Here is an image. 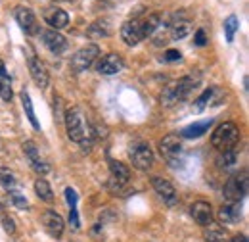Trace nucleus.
I'll return each mask as SVG.
<instances>
[{
	"label": "nucleus",
	"mask_w": 249,
	"mask_h": 242,
	"mask_svg": "<svg viewBox=\"0 0 249 242\" xmlns=\"http://www.w3.org/2000/svg\"><path fill=\"white\" fill-rule=\"evenodd\" d=\"M190 215H192L194 221H196L197 225H201V227H209V225L213 223V217H215L211 204H209V202H203V200H197V202L192 204Z\"/></svg>",
	"instance_id": "4468645a"
},
{
	"label": "nucleus",
	"mask_w": 249,
	"mask_h": 242,
	"mask_svg": "<svg viewBox=\"0 0 249 242\" xmlns=\"http://www.w3.org/2000/svg\"><path fill=\"white\" fill-rule=\"evenodd\" d=\"M63 194H65V202H67L69 210H71V208H77V202H79V196H77V192H75L71 186H67V188L63 190Z\"/></svg>",
	"instance_id": "473e14b6"
},
{
	"label": "nucleus",
	"mask_w": 249,
	"mask_h": 242,
	"mask_svg": "<svg viewBox=\"0 0 249 242\" xmlns=\"http://www.w3.org/2000/svg\"><path fill=\"white\" fill-rule=\"evenodd\" d=\"M98 56H100L98 44H87L85 48H81V50H77L73 54V58H71V69L75 73H81V71L89 69L94 63V60H98Z\"/></svg>",
	"instance_id": "423d86ee"
},
{
	"label": "nucleus",
	"mask_w": 249,
	"mask_h": 242,
	"mask_svg": "<svg viewBox=\"0 0 249 242\" xmlns=\"http://www.w3.org/2000/svg\"><path fill=\"white\" fill-rule=\"evenodd\" d=\"M44 21L52 27V29H63V27H67V23H69V14L62 10V8H48L46 12H44Z\"/></svg>",
	"instance_id": "f3484780"
},
{
	"label": "nucleus",
	"mask_w": 249,
	"mask_h": 242,
	"mask_svg": "<svg viewBox=\"0 0 249 242\" xmlns=\"http://www.w3.org/2000/svg\"><path fill=\"white\" fill-rule=\"evenodd\" d=\"M21 104H23V110H25V114H27V118L31 121L33 129L35 131H40V123L36 120V116H35V108H33V102H31V96H29V92L21 91Z\"/></svg>",
	"instance_id": "bb28decb"
},
{
	"label": "nucleus",
	"mask_w": 249,
	"mask_h": 242,
	"mask_svg": "<svg viewBox=\"0 0 249 242\" xmlns=\"http://www.w3.org/2000/svg\"><path fill=\"white\" fill-rule=\"evenodd\" d=\"M123 67H124L123 58H121L119 54H115V52H109V54L102 56V58L98 60V65H96L98 73H102V75H115V73H119Z\"/></svg>",
	"instance_id": "2eb2a0df"
},
{
	"label": "nucleus",
	"mask_w": 249,
	"mask_h": 242,
	"mask_svg": "<svg viewBox=\"0 0 249 242\" xmlns=\"http://www.w3.org/2000/svg\"><path fill=\"white\" fill-rule=\"evenodd\" d=\"M128 156H130V161L136 169L140 171H148L152 165H154V152L152 146L144 141H134L128 148Z\"/></svg>",
	"instance_id": "39448f33"
},
{
	"label": "nucleus",
	"mask_w": 249,
	"mask_h": 242,
	"mask_svg": "<svg viewBox=\"0 0 249 242\" xmlns=\"http://www.w3.org/2000/svg\"><path fill=\"white\" fill-rule=\"evenodd\" d=\"M40 39H42L44 46H46L52 54H63V52L67 50V46H69L67 39L63 37L60 31H56V29L42 31V33H40Z\"/></svg>",
	"instance_id": "9b49d317"
},
{
	"label": "nucleus",
	"mask_w": 249,
	"mask_h": 242,
	"mask_svg": "<svg viewBox=\"0 0 249 242\" xmlns=\"http://www.w3.org/2000/svg\"><path fill=\"white\" fill-rule=\"evenodd\" d=\"M111 21L109 20H106V18H102V20H96L94 23L89 25V29H87V35L90 37V39H107L109 35H111Z\"/></svg>",
	"instance_id": "412c9836"
},
{
	"label": "nucleus",
	"mask_w": 249,
	"mask_h": 242,
	"mask_svg": "<svg viewBox=\"0 0 249 242\" xmlns=\"http://www.w3.org/2000/svg\"><path fill=\"white\" fill-rule=\"evenodd\" d=\"M2 227H4V231L8 233V235H14L16 233V221L10 217V215H2Z\"/></svg>",
	"instance_id": "72a5a7b5"
},
{
	"label": "nucleus",
	"mask_w": 249,
	"mask_h": 242,
	"mask_svg": "<svg viewBox=\"0 0 249 242\" xmlns=\"http://www.w3.org/2000/svg\"><path fill=\"white\" fill-rule=\"evenodd\" d=\"M199 81H201L199 75L190 73V75H186V77H182V79L171 83V85L163 91V94H161V104L167 106V108H173L175 104L184 102L188 96L194 92V89L199 85Z\"/></svg>",
	"instance_id": "f257e3e1"
},
{
	"label": "nucleus",
	"mask_w": 249,
	"mask_h": 242,
	"mask_svg": "<svg viewBox=\"0 0 249 242\" xmlns=\"http://www.w3.org/2000/svg\"><path fill=\"white\" fill-rule=\"evenodd\" d=\"M152 186L157 192V196L167 204V206H175L178 202V194L173 186V182H169L163 177H152Z\"/></svg>",
	"instance_id": "f8f14e48"
},
{
	"label": "nucleus",
	"mask_w": 249,
	"mask_h": 242,
	"mask_svg": "<svg viewBox=\"0 0 249 242\" xmlns=\"http://www.w3.org/2000/svg\"><path fill=\"white\" fill-rule=\"evenodd\" d=\"M180 58H182V54H180L178 50L171 48V50H167V52H165V58H163V60L165 61H180Z\"/></svg>",
	"instance_id": "e433bc0d"
},
{
	"label": "nucleus",
	"mask_w": 249,
	"mask_h": 242,
	"mask_svg": "<svg viewBox=\"0 0 249 242\" xmlns=\"http://www.w3.org/2000/svg\"><path fill=\"white\" fill-rule=\"evenodd\" d=\"M205 239H207V242H228L226 233L222 229H209L205 233Z\"/></svg>",
	"instance_id": "2f4dec72"
},
{
	"label": "nucleus",
	"mask_w": 249,
	"mask_h": 242,
	"mask_svg": "<svg viewBox=\"0 0 249 242\" xmlns=\"http://www.w3.org/2000/svg\"><path fill=\"white\" fill-rule=\"evenodd\" d=\"M42 225L48 231V235L54 237V239H60L63 235L65 223H63L62 215L58 212H54V210H46V212L42 213Z\"/></svg>",
	"instance_id": "dca6fc26"
},
{
	"label": "nucleus",
	"mask_w": 249,
	"mask_h": 242,
	"mask_svg": "<svg viewBox=\"0 0 249 242\" xmlns=\"http://www.w3.org/2000/svg\"><path fill=\"white\" fill-rule=\"evenodd\" d=\"M236 163H238V152H236V148H230V150H224L218 154L217 167H220V169H232V167H236Z\"/></svg>",
	"instance_id": "393cba45"
},
{
	"label": "nucleus",
	"mask_w": 249,
	"mask_h": 242,
	"mask_svg": "<svg viewBox=\"0 0 249 242\" xmlns=\"http://www.w3.org/2000/svg\"><path fill=\"white\" fill-rule=\"evenodd\" d=\"M240 129L236 123L232 121H224L220 123L217 129L213 131L211 135V144L213 148H217L218 152L230 150V148H236V144L240 142Z\"/></svg>",
	"instance_id": "7ed1b4c3"
},
{
	"label": "nucleus",
	"mask_w": 249,
	"mask_h": 242,
	"mask_svg": "<svg viewBox=\"0 0 249 242\" xmlns=\"http://www.w3.org/2000/svg\"><path fill=\"white\" fill-rule=\"evenodd\" d=\"M161 21H163V16H161V14H150V16L142 21L144 37H152V35L161 27Z\"/></svg>",
	"instance_id": "cd10ccee"
},
{
	"label": "nucleus",
	"mask_w": 249,
	"mask_h": 242,
	"mask_svg": "<svg viewBox=\"0 0 249 242\" xmlns=\"http://www.w3.org/2000/svg\"><path fill=\"white\" fill-rule=\"evenodd\" d=\"M194 44H196V46H205V44H207V35H205V29L196 31V35H194Z\"/></svg>",
	"instance_id": "f704fd0d"
},
{
	"label": "nucleus",
	"mask_w": 249,
	"mask_h": 242,
	"mask_svg": "<svg viewBox=\"0 0 249 242\" xmlns=\"http://www.w3.org/2000/svg\"><path fill=\"white\" fill-rule=\"evenodd\" d=\"M109 171H111V182H115L117 186H123L130 179V169L115 160H109Z\"/></svg>",
	"instance_id": "aec40b11"
},
{
	"label": "nucleus",
	"mask_w": 249,
	"mask_h": 242,
	"mask_svg": "<svg viewBox=\"0 0 249 242\" xmlns=\"http://www.w3.org/2000/svg\"><path fill=\"white\" fill-rule=\"evenodd\" d=\"M224 198H226V204H236V202H242L248 194V171L244 169L242 173H236L232 175L226 184H224Z\"/></svg>",
	"instance_id": "20e7f679"
},
{
	"label": "nucleus",
	"mask_w": 249,
	"mask_h": 242,
	"mask_svg": "<svg viewBox=\"0 0 249 242\" xmlns=\"http://www.w3.org/2000/svg\"><path fill=\"white\" fill-rule=\"evenodd\" d=\"M0 98L4 102H12L14 98V89H12V77L6 71L4 61L0 60Z\"/></svg>",
	"instance_id": "4be33fe9"
},
{
	"label": "nucleus",
	"mask_w": 249,
	"mask_h": 242,
	"mask_svg": "<svg viewBox=\"0 0 249 242\" xmlns=\"http://www.w3.org/2000/svg\"><path fill=\"white\" fill-rule=\"evenodd\" d=\"M65 131H67L69 141H73L77 144H85L87 141L92 139L90 127H89L87 118H85V114H83V110L79 106H73L71 110H67V114H65Z\"/></svg>",
	"instance_id": "f03ea898"
},
{
	"label": "nucleus",
	"mask_w": 249,
	"mask_h": 242,
	"mask_svg": "<svg viewBox=\"0 0 249 242\" xmlns=\"http://www.w3.org/2000/svg\"><path fill=\"white\" fill-rule=\"evenodd\" d=\"M211 125H213V120L196 121V123L188 125V127H184V129L180 131V137H182V139H190V141H194V139H201V137L211 129Z\"/></svg>",
	"instance_id": "6ab92c4d"
},
{
	"label": "nucleus",
	"mask_w": 249,
	"mask_h": 242,
	"mask_svg": "<svg viewBox=\"0 0 249 242\" xmlns=\"http://www.w3.org/2000/svg\"><path fill=\"white\" fill-rule=\"evenodd\" d=\"M218 219L220 223L224 225H234L242 219V202H236V204H224L220 210H218Z\"/></svg>",
	"instance_id": "a211bd4d"
},
{
	"label": "nucleus",
	"mask_w": 249,
	"mask_h": 242,
	"mask_svg": "<svg viewBox=\"0 0 249 242\" xmlns=\"http://www.w3.org/2000/svg\"><path fill=\"white\" fill-rule=\"evenodd\" d=\"M14 16H16L18 25L23 29L25 35L35 37V35H38V33H40L38 20H36V16H35V12H33L31 8H27V6H18V8L14 10Z\"/></svg>",
	"instance_id": "0eeeda50"
},
{
	"label": "nucleus",
	"mask_w": 249,
	"mask_h": 242,
	"mask_svg": "<svg viewBox=\"0 0 249 242\" xmlns=\"http://www.w3.org/2000/svg\"><path fill=\"white\" fill-rule=\"evenodd\" d=\"M35 192H36V196H38L42 202H54V192H52L50 182L46 181V179L38 177V179L35 181Z\"/></svg>",
	"instance_id": "a878e982"
},
{
	"label": "nucleus",
	"mask_w": 249,
	"mask_h": 242,
	"mask_svg": "<svg viewBox=\"0 0 249 242\" xmlns=\"http://www.w3.org/2000/svg\"><path fill=\"white\" fill-rule=\"evenodd\" d=\"M240 29V20L236 16H228L224 20V35H226V40L228 42H234V35Z\"/></svg>",
	"instance_id": "c756f323"
},
{
	"label": "nucleus",
	"mask_w": 249,
	"mask_h": 242,
	"mask_svg": "<svg viewBox=\"0 0 249 242\" xmlns=\"http://www.w3.org/2000/svg\"><path fill=\"white\" fill-rule=\"evenodd\" d=\"M69 223H71V227L77 231V229H81V221H79V212H77V208H71L69 210Z\"/></svg>",
	"instance_id": "c9c22d12"
},
{
	"label": "nucleus",
	"mask_w": 249,
	"mask_h": 242,
	"mask_svg": "<svg viewBox=\"0 0 249 242\" xmlns=\"http://www.w3.org/2000/svg\"><path fill=\"white\" fill-rule=\"evenodd\" d=\"M159 152H161L169 161L178 160L180 154H182L180 137H178V135H167V137H163V141L159 142Z\"/></svg>",
	"instance_id": "ddd939ff"
},
{
	"label": "nucleus",
	"mask_w": 249,
	"mask_h": 242,
	"mask_svg": "<svg viewBox=\"0 0 249 242\" xmlns=\"http://www.w3.org/2000/svg\"><path fill=\"white\" fill-rule=\"evenodd\" d=\"M0 210H2V204H0Z\"/></svg>",
	"instance_id": "58836bf2"
},
{
	"label": "nucleus",
	"mask_w": 249,
	"mask_h": 242,
	"mask_svg": "<svg viewBox=\"0 0 249 242\" xmlns=\"http://www.w3.org/2000/svg\"><path fill=\"white\" fill-rule=\"evenodd\" d=\"M228 242H248V237H246V235H236L232 241H228Z\"/></svg>",
	"instance_id": "4c0bfd02"
},
{
	"label": "nucleus",
	"mask_w": 249,
	"mask_h": 242,
	"mask_svg": "<svg viewBox=\"0 0 249 242\" xmlns=\"http://www.w3.org/2000/svg\"><path fill=\"white\" fill-rule=\"evenodd\" d=\"M121 39L124 40V44L128 46H136L138 42H142L146 37H144V31H142V20H128L121 25Z\"/></svg>",
	"instance_id": "1a4fd4ad"
},
{
	"label": "nucleus",
	"mask_w": 249,
	"mask_h": 242,
	"mask_svg": "<svg viewBox=\"0 0 249 242\" xmlns=\"http://www.w3.org/2000/svg\"><path fill=\"white\" fill-rule=\"evenodd\" d=\"M190 31H192V23L188 20H180V18L173 20V23H171V37L175 40H180V39L188 37Z\"/></svg>",
	"instance_id": "5701e85b"
},
{
	"label": "nucleus",
	"mask_w": 249,
	"mask_h": 242,
	"mask_svg": "<svg viewBox=\"0 0 249 242\" xmlns=\"http://www.w3.org/2000/svg\"><path fill=\"white\" fill-rule=\"evenodd\" d=\"M10 202L16 206V208H19V210H25V208H29V202H27V198L19 192V190H10Z\"/></svg>",
	"instance_id": "7c9ffc66"
},
{
	"label": "nucleus",
	"mask_w": 249,
	"mask_h": 242,
	"mask_svg": "<svg viewBox=\"0 0 249 242\" xmlns=\"http://www.w3.org/2000/svg\"><path fill=\"white\" fill-rule=\"evenodd\" d=\"M27 65H29V73H31L35 85L38 89H46L48 83H50V75H48L46 65L38 60V56L33 54V52H29V56H27Z\"/></svg>",
	"instance_id": "6e6552de"
},
{
	"label": "nucleus",
	"mask_w": 249,
	"mask_h": 242,
	"mask_svg": "<svg viewBox=\"0 0 249 242\" xmlns=\"http://www.w3.org/2000/svg\"><path fill=\"white\" fill-rule=\"evenodd\" d=\"M215 94H217V89L215 87H209V89H205V91L201 92L196 100H194V112L196 114H199V112H203L211 102H213V98H215Z\"/></svg>",
	"instance_id": "b1692460"
},
{
	"label": "nucleus",
	"mask_w": 249,
	"mask_h": 242,
	"mask_svg": "<svg viewBox=\"0 0 249 242\" xmlns=\"http://www.w3.org/2000/svg\"><path fill=\"white\" fill-rule=\"evenodd\" d=\"M23 152H25V156H27L31 167L38 175H48V173H50V163L40 156V150H38V146H36L35 142L27 141V142L23 144Z\"/></svg>",
	"instance_id": "9d476101"
},
{
	"label": "nucleus",
	"mask_w": 249,
	"mask_h": 242,
	"mask_svg": "<svg viewBox=\"0 0 249 242\" xmlns=\"http://www.w3.org/2000/svg\"><path fill=\"white\" fill-rule=\"evenodd\" d=\"M0 184L10 192V190H18V179L16 175L8 169V167H0Z\"/></svg>",
	"instance_id": "c85d7f7f"
}]
</instances>
